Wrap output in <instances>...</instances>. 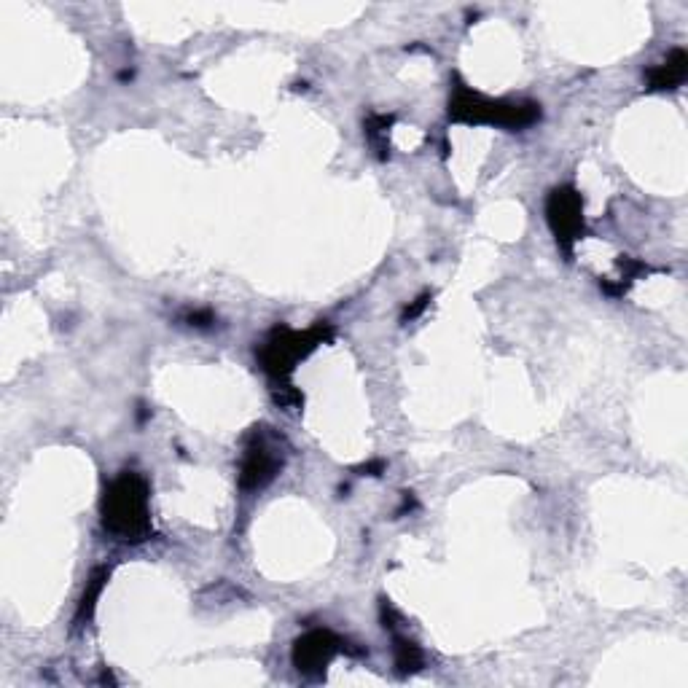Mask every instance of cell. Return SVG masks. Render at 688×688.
I'll return each instance as SVG.
<instances>
[{
    "label": "cell",
    "instance_id": "obj_1",
    "mask_svg": "<svg viewBox=\"0 0 688 688\" xmlns=\"http://www.w3.org/2000/svg\"><path fill=\"white\" fill-rule=\"evenodd\" d=\"M105 533L121 543H143L151 538V487L135 471H124L103 492L100 503Z\"/></svg>",
    "mask_w": 688,
    "mask_h": 688
},
{
    "label": "cell",
    "instance_id": "obj_2",
    "mask_svg": "<svg viewBox=\"0 0 688 688\" xmlns=\"http://www.w3.org/2000/svg\"><path fill=\"white\" fill-rule=\"evenodd\" d=\"M334 339V328L326 320H320L307 331H293L288 326H275L267 334V339L261 342L256 350V358L261 363V369L267 371L269 379L277 387H293L291 377L296 366L304 358H310L320 344H326ZM275 387V390H277Z\"/></svg>",
    "mask_w": 688,
    "mask_h": 688
},
{
    "label": "cell",
    "instance_id": "obj_3",
    "mask_svg": "<svg viewBox=\"0 0 688 688\" xmlns=\"http://www.w3.org/2000/svg\"><path fill=\"white\" fill-rule=\"evenodd\" d=\"M449 121L457 124H490V127H503L511 132L533 127L541 121V105L533 100H492L471 86L455 78V92L449 97Z\"/></svg>",
    "mask_w": 688,
    "mask_h": 688
},
{
    "label": "cell",
    "instance_id": "obj_4",
    "mask_svg": "<svg viewBox=\"0 0 688 688\" xmlns=\"http://www.w3.org/2000/svg\"><path fill=\"white\" fill-rule=\"evenodd\" d=\"M285 452L280 447V439L269 428H253L248 441H245V452L240 460V490L256 492L264 490L267 484L277 479V473L283 471Z\"/></svg>",
    "mask_w": 688,
    "mask_h": 688
},
{
    "label": "cell",
    "instance_id": "obj_5",
    "mask_svg": "<svg viewBox=\"0 0 688 688\" xmlns=\"http://www.w3.org/2000/svg\"><path fill=\"white\" fill-rule=\"evenodd\" d=\"M546 221L557 240L559 250L573 258L576 242L586 237V218H584V197L573 186H557L546 197Z\"/></svg>",
    "mask_w": 688,
    "mask_h": 688
},
{
    "label": "cell",
    "instance_id": "obj_6",
    "mask_svg": "<svg viewBox=\"0 0 688 688\" xmlns=\"http://www.w3.org/2000/svg\"><path fill=\"white\" fill-rule=\"evenodd\" d=\"M339 654H353L361 656V648H350L347 640H342L339 635H334L331 629H310L293 643V667L301 672V675H310V678H320L326 675L328 664L334 662V656Z\"/></svg>",
    "mask_w": 688,
    "mask_h": 688
},
{
    "label": "cell",
    "instance_id": "obj_7",
    "mask_svg": "<svg viewBox=\"0 0 688 688\" xmlns=\"http://www.w3.org/2000/svg\"><path fill=\"white\" fill-rule=\"evenodd\" d=\"M688 76V57L683 49H672L667 54V60L662 65H656L645 73V81H648V89L651 92H670V89H678Z\"/></svg>",
    "mask_w": 688,
    "mask_h": 688
},
{
    "label": "cell",
    "instance_id": "obj_8",
    "mask_svg": "<svg viewBox=\"0 0 688 688\" xmlns=\"http://www.w3.org/2000/svg\"><path fill=\"white\" fill-rule=\"evenodd\" d=\"M108 578H111V568H108V565H100V568L92 570V576H89V581H86L84 597H81V602H78V611H76L78 624H81V621H89L92 616H95L97 600H100V594H103Z\"/></svg>",
    "mask_w": 688,
    "mask_h": 688
},
{
    "label": "cell",
    "instance_id": "obj_9",
    "mask_svg": "<svg viewBox=\"0 0 688 688\" xmlns=\"http://www.w3.org/2000/svg\"><path fill=\"white\" fill-rule=\"evenodd\" d=\"M393 659H396L398 675H414L425 667V654L420 651V645L406 640V637L393 640Z\"/></svg>",
    "mask_w": 688,
    "mask_h": 688
},
{
    "label": "cell",
    "instance_id": "obj_10",
    "mask_svg": "<svg viewBox=\"0 0 688 688\" xmlns=\"http://www.w3.org/2000/svg\"><path fill=\"white\" fill-rule=\"evenodd\" d=\"M396 124V116H385V113H374L369 121H366V138L369 143L379 151V159H385L387 151V135H390V127Z\"/></svg>",
    "mask_w": 688,
    "mask_h": 688
},
{
    "label": "cell",
    "instance_id": "obj_11",
    "mask_svg": "<svg viewBox=\"0 0 688 688\" xmlns=\"http://www.w3.org/2000/svg\"><path fill=\"white\" fill-rule=\"evenodd\" d=\"M430 299H433L430 293H422L420 299H414L412 304H409V307H406V310H404V315H401V323H412V320L420 318L422 312L428 310Z\"/></svg>",
    "mask_w": 688,
    "mask_h": 688
},
{
    "label": "cell",
    "instance_id": "obj_12",
    "mask_svg": "<svg viewBox=\"0 0 688 688\" xmlns=\"http://www.w3.org/2000/svg\"><path fill=\"white\" fill-rule=\"evenodd\" d=\"M186 320H189V326H197V328H207V326H210V323H215L213 312H210V310L191 312V315Z\"/></svg>",
    "mask_w": 688,
    "mask_h": 688
},
{
    "label": "cell",
    "instance_id": "obj_13",
    "mask_svg": "<svg viewBox=\"0 0 688 688\" xmlns=\"http://www.w3.org/2000/svg\"><path fill=\"white\" fill-rule=\"evenodd\" d=\"M385 465L382 463H369V465H363L361 471H369V476H379V471H382Z\"/></svg>",
    "mask_w": 688,
    "mask_h": 688
}]
</instances>
